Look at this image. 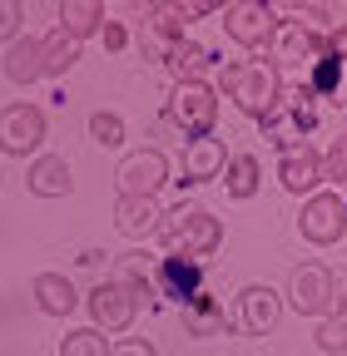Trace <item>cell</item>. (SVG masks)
<instances>
[{"label":"cell","instance_id":"6da1fadb","mask_svg":"<svg viewBox=\"0 0 347 356\" xmlns=\"http://www.w3.org/2000/svg\"><path fill=\"white\" fill-rule=\"evenodd\" d=\"M154 238L164 243L169 257L203 262V257H213V252L224 248V222L213 218L208 208H199V203H179V208H169L159 218V233Z\"/></svg>","mask_w":347,"mask_h":356},{"label":"cell","instance_id":"7a4b0ae2","mask_svg":"<svg viewBox=\"0 0 347 356\" xmlns=\"http://www.w3.org/2000/svg\"><path fill=\"white\" fill-rule=\"evenodd\" d=\"M219 89L248 119H273L278 104H283V74H278V65H263V60L258 65H224Z\"/></svg>","mask_w":347,"mask_h":356},{"label":"cell","instance_id":"3957f363","mask_svg":"<svg viewBox=\"0 0 347 356\" xmlns=\"http://www.w3.org/2000/svg\"><path fill=\"white\" fill-rule=\"evenodd\" d=\"M169 124L184 134V144H199V139H213V124H219V89L208 79H184L174 84L169 95Z\"/></svg>","mask_w":347,"mask_h":356},{"label":"cell","instance_id":"277c9868","mask_svg":"<svg viewBox=\"0 0 347 356\" xmlns=\"http://www.w3.org/2000/svg\"><path fill=\"white\" fill-rule=\"evenodd\" d=\"M45 139H50L45 109H35V104H25V99H15V104L0 109V154H10V159H30V154H35V159H40Z\"/></svg>","mask_w":347,"mask_h":356},{"label":"cell","instance_id":"5b68a950","mask_svg":"<svg viewBox=\"0 0 347 356\" xmlns=\"http://www.w3.org/2000/svg\"><path fill=\"white\" fill-rule=\"evenodd\" d=\"M298 233L302 243H313V248H332L347 238V203L337 188H318L313 198H302L298 208Z\"/></svg>","mask_w":347,"mask_h":356},{"label":"cell","instance_id":"8992f818","mask_svg":"<svg viewBox=\"0 0 347 356\" xmlns=\"http://www.w3.org/2000/svg\"><path fill=\"white\" fill-rule=\"evenodd\" d=\"M278 25H283V15L268 0H233V6H224V30L238 50H268L278 40Z\"/></svg>","mask_w":347,"mask_h":356},{"label":"cell","instance_id":"52a82bcc","mask_svg":"<svg viewBox=\"0 0 347 356\" xmlns=\"http://www.w3.org/2000/svg\"><path fill=\"white\" fill-rule=\"evenodd\" d=\"M164 184H169V154L164 149H134V154H124V163L114 168L119 198H154Z\"/></svg>","mask_w":347,"mask_h":356},{"label":"cell","instance_id":"ba28073f","mask_svg":"<svg viewBox=\"0 0 347 356\" xmlns=\"http://www.w3.org/2000/svg\"><path fill=\"white\" fill-rule=\"evenodd\" d=\"M288 302H293V312L323 322V317H327V302H332V267H323V262L293 267V277H288Z\"/></svg>","mask_w":347,"mask_h":356},{"label":"cell","instance_id":"9c48e42d","mask_svg":"<svg viewBox=\"0 0 347 356\" xmlns=\"http://www.w3.org/2000/svg\"><path fill=\"white\" fill-rule=\"evenodd\" d=\"M84 307H90L95 332H129V322H134V312H139V302L129 297V287H119L114 277L100 282L90 297H84Z\"/></svg>","mask_w":347,"mask_h":356},{"label":"cell","instance_id":"30bf717a","mask_svg":"<svg viewBox=\"0 0 347 356\" xmlns=\"http://www.w3.org/2000/svg\"><path fill=\"white\" fill-rule=\"evenodd\" d=\"M273 50H278V65H308L313 70L318 60H327V35L313 30L308 20H283Z\"/></svg>","mask_w":347,"mask_h":356},{"label":"cell","instance_id":"8fae6325","mask_svg":"<svg viewBox=\"0 0 347 356\" xmlns=\"http://www.w3.org/2000/svg\"><path fill=\"white\" fill-rule=\"evenodd\" d=\"M278 184L298 198H313L323 188V154L313 144H288L278 159Z\"/></svg>","mask_w":347,"mask_h":356},{"label":"cell","instance_id":"7c38bea8","mask_svg":"<svg viewBox=\"0 0 347 356\" xmlns=\"http://www.w3.org/2000/svg\"><path fill=\"white\" fill-rule=\"evenodd\" d=\"M278 317H283V297H278L273 287L248 282V287L238 292V322H243L248 337H268V332L278 327Z\"/></svg>","mask_w":347,"mask_h":356},{"label":"cell","instance_id":"4fadbf2b","mask_svg":"<svg viewBox=\"0 0 347 356\" xmlns=\"http://www.w3.org/2000/svg\"><path fill=\"white\" fill-rule=\"evenodd\" d=\"M0 70H6L10 84H35V79H45V40H40V35L10 40V50H6V60H0Z\"/></svg>","mask_w":347,"mask_h":356},{"label":"cell","instance_id":"5bb4252c","mask_svg":"<svg viewBox=\"0 0 347 356\" xmlns=\"http://www.w3.org/2000/svg\"><path fill=\"white\" fill-rule=\"evenodd\" d=\"M25 184H30L35 198H70V188H75L70 159H60V154H40V159H30Z\"/></svg>","mask_w":347,"mask_h":356},{"label":"cell","instance_id":"9a60e30c","mask_svg":"<svg viewBox=\"0 0 347 356\" xmlns=\"http://www.w3.org/2000/svg\"><path fill=\"white\" fill-rule=\"evenodd\" d=\"M30 297H35V307L45 312V317H70L79 307V292H75V282L65 273H40L30 282Z\"/></svg>","mask_w":347,"mask_h":356},{"label":"cell","instance_id":"2e32d148","mask_svg":"<svg viewBox=\"0 0 347 356\" xmlns=\"http://www.w3.org/2000/svg\"><path fill=\"white\" fill-rule=\"evenodd\" d=\"M159 218H164L159 198H119L114 203V228L124 238H154L159 233Z\"/></svg>","mask_w":347,"mask_h":356},{"label":"cell","instance_id":"e0dca14e","mask_svg":"<svg viewBox=\"0 0 347 356\" xmlns=\"http://www.w3.org/2000/svg\"><path fill=\"white\" fill-rule=\"evenodd\" d=\"M199 282H203V262H189V257H164L159 273H154V287L169 292V297H179V302H194Z\"/></svg>","mask_w":347,"mask_h":356},{"label":"cell","instance_id":"ac0fdd59","mask_svg":"<svg viewBox=\"0 0 347 356\" xmlns=\"http://www.w3.org/2000/svg\"><path fill=\"white\" fill-rule=\"evenodd\" d=\"M60 15V35H70L75 44H84L90 35L105 30V6L100 0H65V6H55Z\"/></svg>","mask_w":347,"mask_h":356},{"label":"cell","instance_id":"d6986e66","mask_svg":"<svg viewBox=\"0 0 347 356\" xmlns=\"http://www.w3.org/2000/svg\"><path fill=\"white\" fill-rule=\"evenodd\" d=\"M229 163V144L224 139H199L184 149V178L189 184H208V178H224Z\"/></svg>","mask_w":347,"mask_h":356},{"label":"cell","instance_id":"ffe728a7","mask_svg":"<svg viewBox=\"0 0 347 356\" xmlns=\"http://www.w3.org/2000/svg\"><path fill=\"white\" fill-rule=\"evenodd\" d=\"M224 188H229V198H253L258 193V184H263V163H258V154H229V163H224Z\"/></svg>","mask_w":347,"mask_h":356},{"label":"cell","instance_id":"44dd1931","mask_svg":"<svg viewBox=\"0 0 347 356\" xmlns=\"http://www.w3.org/2000/svg\"><path fill=\"white\" fill-rule=\"evenodd\" d=\"M164 65H169L174 84H184V79H203V70H208V50H203V44L179 40V44H174V50L164 55Z\"/></svg>","mask_w":347,"mask_h":356},{"label":"cell","instance_id":"7402d4cb","mask_svg":"<svg viewBox=\"0 0 347 356\" xmlns=\"http://www.w3.org/2000/svg\"><path fill=\"white\" fill-rule=\"evenodd\" d=\"M45 40V74H70L75 65H79V44L70 40V35H60V30H50V35H40Z\"/></svg>","mask_w":347,"mask_h":356},{"label":"cell","instance_id":"603a6c76","mask_svg":"<svg viewBox=\"0 0 347 356\" xmlns=\"http://www.w3.org/2000/svg\"><path fill=\"white\" fill-rule=\"evenodd\" d=\"M219 322H224V312H219V302H213L208 292H199V297L189 302V312H184V327H189V337H208Z\"/></svg>","mask_w":347,"mask_h":356},{"label":"cell","instance_id":"cb8c5ba5","mask_svg":"<svg viewBox=\"0 0 347 356\" xmlns=\"http://www.w3.org/2000/svg\"><path fill=\"white\" fill-rule=\"evenodd\" d=\"M60 356H109V341L95 327H70V337L60 341Z\"/></svg>","mask_w":347,"mask_h":356},{"label":"cell","instance_id":"d4e9b609","mask_svg":"<svg viewBox=\"0 0 347 356\" xmlns=\"http://www.w3.org/2000/svg\"><path fill=\"white\" fill-rule=\"evenodd\" d=\"M90 139H95L100 149H119V144H124V119L109 114V109H95V114H90Z\"/></svg>","mask_w":347,"mask_h":356},{"label":"cell","instance_id":"484cf974","mask_svg":"<svg viewBox=\"0 0 347 356\" xmlns=\"http://www.w3.org/2000/svg\"><path fill=\"white\" fill-rule=\"evenodd\" d=\"M313 341H318L323 356H342L347 351V317H323L318 332H313Z\"/></svg>","mask_w":347,"mask_h":356},{"label":"cell","instance_id":"4316f807","mask_svg":"<svg viewBox=\"0 0 347 356\" xmlns=\"http://www.w3.org/2000/svg\"><path fill=\"white\" fill-rule=\"evenodd\" d=\"M323 184H347V134L323 149Z\"/></svg>","mask_w":347,"mask_h":356},{"label":"cell","instance_id":"83f0119b","mask_svg":"<svg viewBox=\"0 0 347 356\" xmlns=\"http://www.w3.org/2000/svg\"><path fill=\"white\" fill-rule=\"evenodd\" d=\"M20 6H15V0H0V44H6V40H20Z\"/></svg>","mask_w":347,"mask_h":356},{"label":"cell","instance_id":"f1b7e54d","mask_svg":"<svg viewBox=\"0 0 347 356\" xmlns=\"http://www.w3.org/2000/svg\"><path fill=\"white\" fill-rule=\"evenodd\" d=\"M327 317H347V267H332V302Z\"/></svg>","mask_w":347,"mask_h":356},{"label":"cell","instance_id":"f546056e","mask_svg":"<svg viewBox=\"0 0 347 356\" xmlns=\"http://www.w3.org/2000/svg\"><path fill=\"white\" fill-rule=\"evenodd\" d=\"M208 10H219V6H213V0H179V6H174V15H179L184 30H189L199 15H208Z\"/></svg>","mask_w":347,"mask_h":356},{"label":"cell","instance_id":"4dcf8cb0","mask_svg":"<svg viewBox=\"0 0 347 356\" xmlns=\"http://www.w3.org/2000/svg\"><path fill=\"white\" fill-rule=\"evenodd\" d=\"M109 356H159V351H154V341H144V337H124V341L109 346Z\"/></svg>","mask_w":347,"mask_h":356},{"label":"cell","instance_id":"1f68e13d","mask_svg":"<svg viewBox=\"0 0 347 356\" xmlns=\"http://www.w3.org/2000/svg\"><path fill=\"white\" fill-rule=\"evenodd\" d=\"M327 60H337V65H347V20L327 30Z\"/></svg>","mask_w":347,"mask_h":356},{"label":"cell","instance_id":"d6a6232c","mask_svg":"<svg viewBox=\"0 0 347 356\" xmlns=\"http://www.w3.org/2000/svg\"><path fill=\"white\" fill-rule=\"evenodd\" d=\"M105 44H109V50H124V25H114V20H105Z\"/></svg>","mask_w":347,"mask_h":356}]
</instances>
